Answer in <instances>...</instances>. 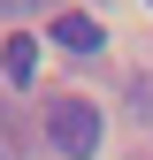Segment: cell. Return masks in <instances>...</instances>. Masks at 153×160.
Here are the masks:
<instances>
[{
    "label": "cell",
    "instance_id": "6da1fadb",
    "mask_svg": "<svg viewBox=\"0 0 153 160\" xmlns=\"http://www.w3.org/2000/svg\"><path fill=\"white\" fill-rule=\"evenodd\" d=\"M46 137H54V152L92 160L100 152V107H92V99H54L46 107Z\"/></svg>",
    "mask_w": 153,
    "mask_h": 160
},
{
    "label": "cell",
    "instance_id": "7a4b0ae2",
    "mask_svg": "<svg viewBox=\"0 0 153 160\" xmlns=\"http://www.w3.org/2000/svg\"><path fill=\"white\" fill-rule=\"evenodd\" d=\"M54 46L61 53H100V23L92 15H54Z\"/></svg>",
    "mask_w": 153,
    "mask_h": 160
},
{
    "label": "cell",
    "instance_id": "3957f363",
    "mask_svg": "<svg viewBox=\"0 0 153 160\" xmlns=\"http://www.w3.org/2000/svg\"><path fill=\"white\" fill-rule=\"evenodd\" d=\"M0 69H8V84H31V69H38V38H8Z\"/></svg>",
    "mask_w": 153,
    "mask_h": 160
},
{
    "label": "cell",
    "instance_id": "277c9868",
    "mask_svg": "<svg viewBox=\"0 0 153 160\" xmlns=\"http://www.w3.org/2000/svg\"><path fill=\"white\" fill-rule=\"evenodd\" d=\"M15 8H31V0H0V15H15Z\"/></svg>",
    "mask_w": 153,
    "mask_h": 160
},
{
    "label": "cell",
    "instance_id": "5b68a950",
    "mask_svg": "<svg viewBox=\"0 0 153 160\" xmlns=\"http://www.w3.org/2000/svg\"><path fill=\"white\" fill-rule=\"evenodd\" d=\"M145 8H153V0H145Z\"/></svg>",
    "mask_w": 153,
    "mask_h": 160
}]
</instances>
